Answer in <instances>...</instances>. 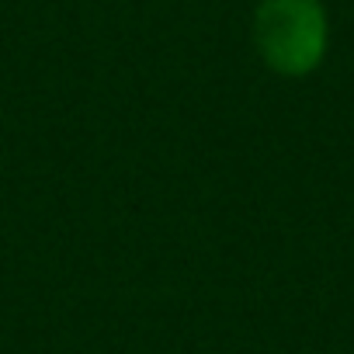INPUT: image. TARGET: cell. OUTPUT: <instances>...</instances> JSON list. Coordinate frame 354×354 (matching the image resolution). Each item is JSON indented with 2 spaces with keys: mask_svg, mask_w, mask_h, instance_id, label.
<instances>
[{
  "mask_svg": "<svg viewBox=\"0 0 354 354\" xmlns=\"http://www.w3.org/2000/svg\"><path fill=\"white\" fill-rule=\"evenodd\" d=\"M254 42L274 73L306 77L326 56V11L319 0H261L254 15Z\"/></svg>",
  "mask_w": 354,
  "mask_h": 354,
  "instance_id": "6da1fadb",
  "label": "cell"
}]
</instances>
